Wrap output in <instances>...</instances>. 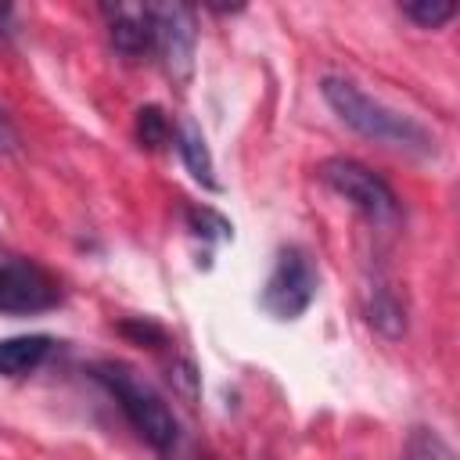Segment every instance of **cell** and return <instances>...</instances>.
<instances>
[{"label":"cell","mask_w":460,"mask_h":460,"mask_svg":"<svg viewBox=\"0 0 460 460\" xmlns=\"http://www.w3.org/2000/svg\"><path fill=\"white\" fill-rule=\"evenodd\" d=\"M320 93L331 104V111L349 129H356L359 137H367L374 144H385V147H395V151H410V155H431L435 151V137L417 119L388 108L377 97H370L352 79H345V75H323L320 79Z\"/></svg>","instance_id":"1"},{"label":"cell","mask_w":460,"mask_h":460,"mask_svg":"<svg viewBox=\"0 0 460 460\" xmlns=\"http://www.w3.org/2000/svg\"><path fill=\"white\" fill-rule=\"evenodd\" d=\"M93 377L104 385V392L119 402L122 417L129 420V428L158 453H169L176 442H180V428H176V417L169 410V402L126 363H97L93 367Z\"/></svg>","instance_id":"2"},{"label":"cell","mask_w":460,"mask_h":460,"mask_svg":"<svg viewBox=\"0 0 460 460\" xmlns=\"http://www.w3.org/2000/svg\"><path fill=\"white\" fill-rule=\"evenodd\" d=\"M320 180H323L334 194H341L352 208H359L370 223L392 226V223L399 219V198H395V190H392L374 169H367L363 162L341 158V155L323 158V162H320Z\"/></svg>","instance_id":"3"},{"label":"cell","mask_w":460,"mask_h":460,"mask_svg":"<svg viewBox=\"0 0 460 460\" xmlns=\"http://www.w3.org/2000/svg\"><path fill=\"white\" fill-rule=\"evenodd\" d=\"M316 266H313V255L298 244H288L277 252V262L262 284V295H259V305L273 316V320H298L313 298H316Z\"/></svg>","instance_id":"4"},{"label":"cell","mask_w":460,"mask_h":460,"mask_svg":"<svg viewBox=\"0 0 460 460\" xmlns=\"http://www.w3.org/2000/svg\"><path fill=\"white\" fill-rule=\"evenodd\" d=\"M61 302L58 280L25 255H0V313L32 316Z\"/></svg>","instance_id":"5"},{"label":"cell","mask_w":460,"mask_h":460,"mask_svg":"<svg viewBox=\"0 0 460 460\" xmlns=\"http://www.w3.org/2000/svg\"><path fill=\"white\" fill-rule=\"evenodd\" d=\"M151 11V29H155V54L162 58L165 72L176 83H187L194 72V43H198V25H194V7L187 4H147Z\"/></svg>","instance_id":"6"},{"label":"cell","mask_w":460,"mask_h":460,"mask_svg":"<svg viewBox=\"0 0 460 460\" xmlns=\"http://www.w3.org/2000/svg\"><path fill=\"white\" fill-rule=\"evenodd\" d=\"M101 11H104V18H108L111 47H115L126 61H137V58L155 54V29H151V11H147V4H104Z\"/></svg>","instance_id":"7"},{"label":"cell","mask_w":460,"mask_h":460,"mask_svg":"<svg viewBox=\"0 0 460 460\" xmlns=\"http://www.w3.org/2000/svg\"><path fill=\"white\" fill-rule=\"evenodd\" d=\"M54 352L50 334H18L0 338V374L4 377H25L43 367V359Z\"/></svg>","instance_id":"8"},{"label":"cell","mask_w":460,"mask_h":460,"mask_svg":"<svg viewBox=\"0 0 460 460\" xmlns=\"http://www.w3.org/2000/svg\"><path fill=\"white\" fill-rule=\"evenodd\" d=\"M172 140H176V151L187 165V172L205 187V190H219V180H216V165H212V155H208V144L201 137V129L183 119L176 129H172Z\"/></svg>","instance_id":"9"},{"label":"cell","mask_w":460,"mask_h":460,"mask_svg":"<svg viewBox=\"0 0 460 460\" xmlns=\"http://www.w3.org/2000/svg\"><path fill=\"white\" fill-rule=\"evenodd\" d=\"M367 320L374 331H381L385 338H399L406 331V313H402V302L388 291V288H377L370 295V305H367Z\"/></svg>","instance_id":"10"},{"label":"cell","mask_w":460,"mask_h":460,"mask_svg":"<svg viewBox=\"0 0 460 460\" xmlns=\"http://www.w3.org/2000/svg\"><path fill=\"white\" fill-rule=\"evenodd\" d=\"M133 129H137V144L147 147V151H162L172 140V122H169V115L158 104H144L137 111Z\"/></svg>","instance_id":"11"},{"label":"cell","mask_w":460,"mask_h":460,"mask_svg":"<svg viewBox=\"0 0 460 460\" xmlns=\"http://www.w3.org/2000/svg\"><path fill=\"white\" fill-rule=\"evenodd\" d=\"M402 14L420 29H438L456 14V7L449 0H413V4H402Z\"/></svg>","instance_id":"12"},{"label":"cell","mask_w":460,"mask_h":460,"mask_svg":"<svg viewBox=\"0 0 460 460\" xmlns=\"http://www.w3.org/2000/svg\"><path fill=\"white\" fill-rule=\"evenodd\" d=\"M187 223H190V230L198 234V237H234V226L223 219V216H216L212 208H187Z\"/></svg>","instance_id":"13"},{"label":"cell","mask_w":460,"mask_h":460,"mask_svg":"<svg viewBox=\"0 0 460 460\" xmlns=\"http://www.w3.org/2000/svg\"><path fill=\"white\" fill-rule=\"evenodd\" d=\"M122 334H137V341H165L162 327H155L151 320H126L122 323Z\"/></svg>","instance_id":"14"},{"label":"cell","mask_w":460,"mask_h":460,"mask_svg":"<svg viewBox=\"0 0 460 460\" xmlns=\"http://www.w3.org/2000/svg\"><path fill=\"white\" fill-rule=\"evenodd\" d=\"M18 144H22V140H18V129L11 126L7 111L0 108V151H4V155H14V151H18Z\"/></svg>","instance_id":"15"},{"label":"cell","mask_w":460,"mask_h":460,"mask_svg":"<svg viewBox=\"0 0 460 460\" xmlns=\"http://www.w3.org/2000/svg\"><path fill=\"white\" fill-rule=\"evenodd\" d=\"M165 456H169V460H198L194 453H180V442H176V446H172V449H169Z\"/></svg>","instance_id":"16"},{"label":"cell","mask_w":460,"mask_h":460,"mask_svg":"<svg viewBox=\"0 0 460 460\" xmlns=\"http://www.w3.org/2000/svg\"><path fill=\"white\" fill-rule=\"evenodd\" d=\"M11 14H14V11H11L7 4H0V29H4V32H11V29H7V18H11Z\"/></svg>","instance_id":"17"}]
</instances>
